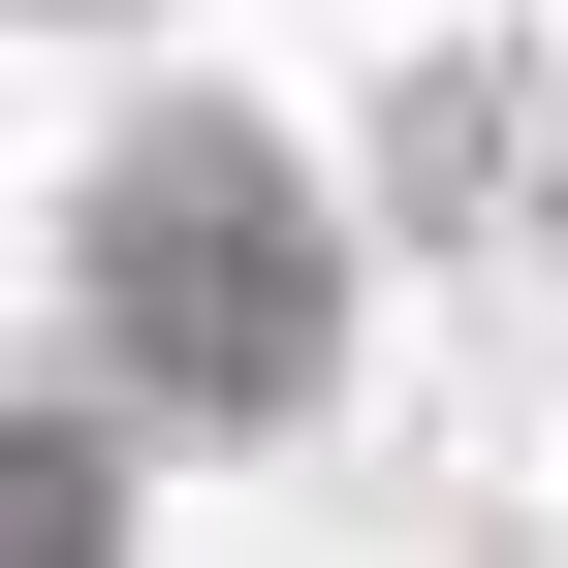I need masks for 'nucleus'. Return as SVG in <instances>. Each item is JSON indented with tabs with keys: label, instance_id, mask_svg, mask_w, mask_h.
I'll use <instances>...</instances> for the list:
<instances>
[{
	"label": "nucleus",
	"instance_id": "obj_1",
	"mask_svg": "<svg viewBox=\"0 0 568 568\" xmlns=\"http://www.w3.org/2000/svg\"><path fill=\"white\" fill-rule=\"evenodd\" d=\"M95 316L159 347L190 410H253V379H316V253H284V159H253V126H159V159L95 190Z\"/></svg>",
	"mask_w": 568,
	"mask_h": 568
}]
</instances>
